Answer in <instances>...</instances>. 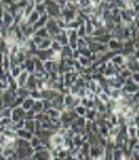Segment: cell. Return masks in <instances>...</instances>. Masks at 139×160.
<instances>
[{
    "mask_svg": "<svg viewBox=\"0 0 139 160\" xmlns=\"http://www.w3.org/2000/svg\"><path fill=\"white\" fill-rule=\"evenodd\" d=\"M0 90H2V82H0Z\"/></svg>",
    "mask_w": 139,
    "mask_h": 160,
    "instance_id": "obj_53",
    "label": "cell"
},
{
    "mask_svg": "<svg viewBox=\"0 0 139 160\" xmlns=\"http://www.w3.org/2000/svg\"><path fill=\"white\" fill-rule=\"evenodd\" d=\"M51 41H53V38L51 37H48V38H44L41 43L37 46V50H47L50 49V46H51Z\"/></svg>",
    "mask_w": 139,
    "mask_h": 160,
    "instance_id": "obj_21",
    "label": "cell"
},
{
    "mask_svg": "<svg viewBox=\"0 0 139 160\" xmlns=\"http://www.w3.org/2000/svg\"><path fill=\"white\" fill-rule=\"evenodd\" d=\"M15 98H16V92H12V91H9V90H5V91L2 92V102H3V106L5 107L12 109Z\"/></svg>",
    "mask_w": 139,
    "mask_h": 160,
    "instance_id": "obj_2",
    "label": "cell"
},
{
    "mask_svg": "<svg viewBox=\"0 0 139 160\" xmlns=\"http://www.w3.org/2000/svg\"><path fill=\"white\" fill-rule=\"evenodd\" d=\"M78 62H79V65H81L82 68H88V66H91V60H89V58H84V56H79Z\"/></svg>",
    "mask_w": 139,
    "mask_h": 160,
    "instance_id": "obj_36",
    "label": "cell"
},
{
    "mask_svg": "<svg viewBox=\"0 0 139 160\" xmlns=\"http://www.w3.org/2000/svg\"><path fill=\"white\" fill-rule=\"evenodd\" d=\"M34 6H35V3H34V0H29L28 5H26V8L24 9V19H26L29 15L34 12Z\"/></svg>",
    "mask_w": 139,
    "mask_h": 160,
    "instance_id": "obj_24",
    "label": "cell"
},
{
    "mask_svg": "<svg viewBox=\"0 0 139 160\" xmlns=\"http://www.w3.org/2000/svg\"><path fill=\"white\" fill-rule=\"evenodd\" d=\"M34 103H35V100H32V98H31V97H28V98H25L24 102H22V104H21V107H22V109H24L25 112H28V110H31V109H32Z\"/></svg>",
    "mask_w": 139,
    "mask_h": 160,
    "instance_id": "obj_23",
    "label": "cell"
},
{
    "mask_svg": "<svg viewBox=\"0 0 139 160\" xmlns=\"http://www.w3.org/2000/svg\"><path fill=\"white\" fill-rule=\"evenodd\" d=\"M108 62H110L114 68H122V66L126 65V58L119 53V54H116L114 58H111V60H108Z\"/></svg>",
    "mask_w": 139,
    "mask_h": 160,
    "instance_id": "obj_10",
    "label": "cell"
},
{
    "mask_svg": "<svg viewBox=\"0 0 139 160\" xmlns=\"http://www.w3.org/2000/svg\"><path fill=\"white\" fill-rule=\"evenodd\" d=\"M25 88L29 90V92L34 91V90H37V79H35V77H34L32 73L29 75L28 81H26V84H25Z\"/></svg>",
    "mask_w": 139,
    "mask_h": 160,
    "instance_id": "obj_19",
    "label": "cell"
},
{
    "mask_svg": "<svg viewBox=\"0 0 139 160\" xmlns=\"http://www.w3.org/2000/svg\"><path fill=\"white\" fill-rule=\"evenodd\" d=\"M73 110H75V113H76L78 116H81V118H84V116H85V113H86V109L84 106H81V104H79V106H76Z\"/></svg>",
    "mask_w": 139,
    "mask_h": 160,
    "instance_id": "obj_40",
    "label": "cell"
},
{
    "mask_svg": "<svg viewBox=\"0 0 139 160\" xmlns=\"http://www.w3.org/2000/svg\"><path fill=\"white\" fill-rule=\"evenodd\" d=\"M44 28L47 29V32H48V37H51V38H54L56 35L62 31V29H59V27H57V22H56V19H50L48 18V21H47V24H46V27Z\"/></svg>",
    "mask_w": 139,
    "mask_h": 160,
    "instance_id": "obj_3",
    "label": "cell"
},
{
    "mask_svg": "<svg viewBox=\"0 0 139 160\" xmlns=\"http://www.w3.org/2000/svg\"><path fill=\"white\" fill-rule=\"evenodd\" d=\"M24 115H25V110L22 107H12V113H10V121L16 123L24 119Z\"/></svg>",
    "mask_w": 139,
    "mask_h": 160,
    "instance_id": "obj_7",
    "label": "cell"
},
{
    "mask_svg": "<svg viewBox=\"0 0 139 160\" xmlns=\"http://www.w3.org/2000/svg\"><path fill=\"white\" fill-rule=\"evenodd\" d=\"M54 52L51 49H47V50H37L35 53V58L41 60V62H47V60H53L54 59Z\"/></svg>",
    "mask_w": 139,
    "mask_h": 160,
    "instance_id": "obj_4",
    "label": "cell"
},
{
    "mask_svg": "<svg viewBox=\"0 0 139 160\" xmlns=\"http://www.w3.org/2000/svg\"><path fill=\"white\" fill-rule=\"evenodd\" d=\"M24 129L34 134V131H35V121H24Z\"/></svg>",
    "mask_w": 139,
    "mask_h": 160,
    "instance_id": "obj_31",
    "label": "cell"
},
{
    "mask_svg": "<svg viewBox=\"0 0 139 160\" xmlns=\"http://www.w3.org/2000/svg\"><path fill=\"white\" fill-rule=\"evenodd\" d=\"M43 102V107H44V112L47 110V109H50L51 107V102L50 100H41Z\"/></svg>",
    "mask_w": 139,
    "mask_h": 160,
    "instance_id": "obj_50",
    "label": "cell"
},
{
    "mask_svg": "<svg viewBox=\"0 0 139 160\" xmlns=\"http://www.w3.org/2000/svg\"><path fill=\"white\" fill-rule=\"evenodd\" d=\"M15 154V148L13 147H3V150H2V156L5 157V159H7V157H10V156Z\"/></svg>",
    "mask_w": 139,
    "mask_h": 160,
    "instance_id": "obj_34",
    "label": "cell"
},
{
    "mask_svg": "<svg viewBox=\"0 0 139 160\" xmlns=\"http://www.w3.org/2000/svg\"><path fill=\"white\" fill-rule=\"evenodd\" d=\"M123 43H125V41H119V40L110 38V41L107 43V50L120 53V52H122V49H123Z\"/></svg>",
    "mask_w": 139,
    "mask_h": 160,
    "instance_id": "obj_8",
    "label": "cell"
},
{
    "mask_svg": "<svg viewBox=\"0 0 139 160\" xmlns=\"http://www.w3.org/2000/svg\"><path fill=\"white\" fill-rule=\"evenodd\" d=\"M2 24L5 25L6 28L12 27V25H13V16H12L9 12H5V13H3V16H2Z\"/></svg>",
    "mask_w": 139,
    "mask_h": 160,
    "instance_id": "obj_18",
    "label": "cell"
},
{
    "mask_svg": "<svg viewBox=\"0 0 139 160\" xmlns=\"http://www.w3.org/2000/svg\"><path fill=\"white\" fill-rule=\"evenodd\" d=\"M34 3H35L34 10H35L40 16H41V15H46V3H44L43 0H37V2H34Z\"/></svg>",
    "mask_w": 139,
    "mask_h": 160,
    "instance_id": "obj_17",
    "label": "cell"
},
{
    "mask_svg": "<svg viewBox=\"0 0 139 160\" xmlns=\"http://www.w3.org/2000/svg\"><path fill=\"white\" fill-rule=\"evenodd\" d=\"M7 79V72H5V69L0 66V82H6Z\"/></svg>",
    "mask_w": 139,
    "mask_h": 160,
    "instance_id": "obj_47",
    "label": "cell"
},
{
    "mask_svg": "<svg viewBox=\"0 0 139 160\" xmlns=\"http://www.w3.org/2000/svg\"><path fill=\"white\" fill-rule=\"evenodd\" d=\"M46 113H47V116L50 118V119H59V116H60V112L56 110V109H53V107L47 109V110H46Z\"/></svg>",
    "mask_w": 139,
    "mask_h": 160,
    "instance_id": "obj_30",
    "label": "cell"
},
{
    "mask_svg": "<svg viewBox=\"0 0 139 160\" xmlns=\"http://www.w3.org/2000/svg\"><path fill=\"white\" fill-rule=\"evenodd\" d=\"M59 92L54 91V90H50V88H44V90H41V100H53L56 96H57Z\"/></svg>",
    "mask_w": 139,
    "mask_h": 160,
    "instance_id": "obj_12",
    "label": "cell"
},
{
    "mask_svg": "<svg viewBox=\"0 0 139 160\" xmlns=\"http://www.w3.org/2000/svg\"><path fill=\"white\" fill-rule=\"evenodd\" d=\"M34 35L40 37L41 40L48 38V32H47V29H46V28H41V29H38V31H35V34H34Z\"/></svg>",
    "mask_w": 139,
    "mask_h": 160,
    "instance_id": "obj_39",
    "label": "cell"
},
{
    "mask_svg": "<svg viewBox=\"0 0 139 160\" xmlns=\"http://www.w3.org/2000/svg\"><path fill=\"white\" fill-rule=\"evenodd\" d=\"M10 113H12V109L3 107V109L0 110V119H2V118H10Z\"/></svg>",
    "mask_w": 139,
    "mask_h": 160,
    "instance_id": "obj_45",
    "label": "cell"
},
{
    "mask_svg": "<svg viewBox=\"0 0 139 160\" xmlns=\"http://www.w3.org/2000/svg\"><path fill=\"white\" fill-rule=\"evenodd\" d=\"M63 160H70V156H67L66 159H63Z\"/></svg>",
    "mask_w": 139,
    "mask_h": 160,
    "instance_id": "obj_52",
    "label": "cell"
},
{
    "mask_svg": "<svg viewBox=\"0 0 139 160\" xmlns=\"http://www.w3.org/2000/svg\"><path fill=\"white\" fill-rule=\"evenodd\" d=\"M34 119H35V113H34L32 110L25 112V115H24V121H34Z\"/></svg>",
    "mask_w": 139,
    "mask_h": 160,
    "instance_id": "obj_46",
    "label": "cell"
},
{
    "mask_svg": "<svg viewBox=\"0 0 139 160\" xmlns=\"http://www.w3.org/2000/svg\"><path fill=\"white\" fill-rule=\"evenodd\" d=\"M34 121H37V122H40V123H43V122L50 121V118L47 116V113H46V112H41V113H35V119H34Z\"/></svg>",
    "mask_w": 139,
    "mask_h": 160,
    "instance_id": "obj_28",
    "label": "cell"
},
{
    "mask_svg": "<svg viewBox=\"0 0 139 160\" xmlns=\"http://www.w3.org/2000/svg\"><path fill=\"white\" fill-rule=\"evenodd\" d=\"M46 3V15L50 19H57L60 18V8L57 6L56 2L50 0V2H44Z\"/></svg>",
    "mask_w": 139,
    "mask_h": 160,
    "instance_id": "obj_1",
    "label": "cell"
},
{
    "mask_svg": "<svg viewBox=\"0 0 139 160\" xmlns=\"http://www.w3.org/2000/svg\"><path fill=\"white\" fill-rule=\"evenodd\" d=\"M88 157L91 160L103 159L104 157V148L100 146H91L89 147V151H88Z\"/></svg>",
    "mask_w": 139,
    "mask_h": 160,
    "instance_id": "obj_5",
    "label": "cell"
},
{
    "mask_svg": "<svg viewBox=\"0 0 139 160\" xmlns=\"http://www.w3.org/2000/svg\"><path fill=\"white\" fill-rule=\"evenodd\" d=\"M81 106H84L88 110V109H94V100H89L86 97H82L81 98Z\"/></svg>",
    "mask_w": 139,
    "mask_h": 160,
    "instance_id": "obj_29",
    "label": "cell"
},
{
    "mask_svg": "<svg viewBox=\"0 0 139 160\" xmlns=\"http://www.w3.org/2000/svg\"><path fill=\"white\" fill-rule=\"evenodd\" d=\"M21 72H22V71H21L19 66H10V69H9V75L12 78H15V79L18 78V75H19Z\"/></svg>",
    "mask_w": 139,
    "mask_h": 160,
    "instance_id": "obj_37",
    "label": "cell"
},
{
    "mask_svg": "<svg viewBox=\"0 0 139 160\" xmlns=\"http://www.w3.org/2000/svg\"><path fill=\"white\" fill-rule=\"evenodd\" d=\"M108 97H110V100H114V102H117V100L122 97V90H110Z\"/></svg>",
    "mask_w": 139,
    "mask_h": 160,
    "instance_id": "obj_32",
    "label": "cell"
},
{
    "mask_svg": "<svg viewBox=\"0 0 139 160\" xmlns=\"http://www.w3.org/2000/svg\"><path fill=\"white\" fill-rule=\"evenodd\" d=\"M95 160H103V159H95Z\"/></svg>",
    "mask_w": 139,
    "mask_h": 160,
    "instance_id": "obj_54",
    "label": "cell"
},
{
    "mask_svg": "<svg viewBox=\"0 0 139 160\" xmlns=\"http://www.w3.org/2000/svg\"><path fill=\"white\" fill-rule=\"evenodd\" d=\"M0 160H6V159H5V157H3L2 154H0Z\"/></svg>",
    "mask_w": 139,
    "mask_h": 160,
    "instance_id": "obj_51",
    "label": "cell"
},
{
    "mask_svg": "<svg viewBox=\"0 0 139 160\" xmlns=\"http://www.w3.org/2000/svg\"><path fill=\"white\" fill-rule=\"evenodd\" d=\"M85 97H86V98H89V100H94V98H95L97 96L94 94V92L89 91V90H85Z\"/></svg>",
    "mask_w": 139,
    "mask_h": 160,
    "instance_id": "obj_49",
    "label": "cell"
},
{
    "mask_svg": "<svg viewBox=\"0 0 139 160\" xmlns=\"http://www.w3.org/2000/svg\"><path fill=\"white\" fill-rule=\"evenodd\" d=\"M79 54H81V56H84V58H89L92 53L88 50V47H86V49H84V50H79Z\"/></svg>",
    "mask_w": 139,
    "mask_h": 160,
    "instance_id": "obj_48",
    "label": "cell"
},
{
    "mask_svg": "<svg viewBox=\"0 0 139 160\" xmlns=\"http://www.w3.org/2000/svg\"><path fill=\"white\" fill-rule=\"evenodd\" d=\"M54 41H57V43H60V46L62 47H65V46H67V43H69V40H67V34H66V29H62L60 32H59L56 37H54Z\"/></svg>",
    "mask_w": 139,
    "mask_h": 160,
    "instance_id": "obj_13",
    "label": "cell"
},
{
    "mask_svg": "<svg viewBox=\"0 0 139 160\" xmlns=\"http://www.w3.org/2000/svg\"><path fill=\"white\" fill-rule=\"evenodd\" d=\"M31 73H28L26 71H22V72L18 75V78H16V84H18V87H25V84H26V81H28V78Z\"/></svg>",
    "mask_w": 139,
    "mask_h": 160,
    "instance_id": "obj_15",
    "label": "cell"
},
{
    "mask_svg": "<svg viewBox=\"0 0 139 160\" xmlns=\"http://www.w3.org/2000/svg\"><path fill=\"white\" fill-rule=\"evenodd\" d=\"M138 88L139 85L136 82H133L132 79H126L125 81V85L122 88V92H125V94H135V92H138Z\"/></svg>",
    "mask_w": 139,
    "mask_h": 160,
    "instance_id": "obj_6",
    "label": "cell"
},
{
    "mask_svg": "<svg viewBox=\"0 0 139 160\" xmlns=\"http://www.w3.org/2000/svg\"><path fill=\"white\" fill-rule=\"evenodd\" d=\"M31 110L34 112V113H41V112H44V107H43V102L41 100H37V102L34 103V106Z\"/></svg>",
    "mask_w": 139,
    "mask_h": 160,
    "instance_id": "obj_33",
    "label": "cell"
},
{
    "mask_svg": "<svg viewBox=\"0 0 139 160\" xmlns=\"http://www.w3.org/2000/svg\"><path fill=\"white\" fill-rule=\"evenodd\" d=\"M0 44H2V40H0Z\"/></svg>",
    "mask_w": 139,
    "mask_h": 160,
    "instance_id": "obj_55",
    "label": "cell"
},
{
    "mask_svg": "<svg viewBox=\"0 0 139 160\" xmlns=\"http://www.w3.org/2000/svg\"><path fill=\"white\" fill-rule=\"evenodd\" d=\"M16 137L18 138H21V140H25V141H31V138L34 137V134L32 132H29V131H26V129H18L16 131Z\"/></svg>",
    "mask_w": 139,
    "mask_h": 160,
    "instance_id": "obj_16",
    "label": "cell"
},
{
    "mask_svg": "<svg viewBox=\"0 0 139 160\" xmlns=\"http://www.w3.org/2000/svg\"><path fill=\"white\" fill-rule=\"evenodd\" d=\"M66 9L72 10V12H78L79 10V2H66Z\"/></svg>",
    "mask_w": 139,
    "mask_h": 160,
    "instance_id": "obj_35",
    "label": "cell"
},
{
    "mask_svg": "<svg viewBox=\"0 0 139 160\" xmlns=\"http://www.w3.org/2000/svg\"><path fill=\"white\" fill-rule=\"evenodd\" d=\"M97 115H98V113H97L95 109H88L84 118H85V121H88V122H94L97 119Z\"/></svg>",
    "mask_w": 139,
    "mask_h": 160,
    "instance_id": "obj_22",
    "label": "cell"
},
{
    "mask_svg": "<svg viewBox=\"0 0 139 160\" xmlns=\"http://www.w3.org/2000/svg\"><path fill=\"white\" fill-rule=\"evenodd\" d=\"M50 49L53 50L54 53H60V50H62V46H60V43H57V41H51V46H50Z\"/></svg>",
    "mask_w": 139,
    "mask_h": 160,
    "instance_id": "obj_44",
    "label": "cell"
},
{
    "mask_svg": "<svg viewBox=\"0 0 139 160\" xmlns=\"http://www.w3.org/2000/svg\"><path fill=\"white\" fill-rule=\"evenodd\" d=\"M16 97L28 98L29 97V90H26L25 87H19L18 90H16Z\"/></svg>",
    "mask_w": 139,
    "mask_h": 160,
    "instance_id": "obj_26",
    "label": "cell"
},
{
    "mask_svg": "<svg viewBox=\"0 0 139 160\" xmlns=\"http://www.w3.org/2000/svg\"><path fill=\"white\" fill-rule=\"evenodd\" d=\"M29 97L32 98V100H41V91L40 90H34V91H31L29 92Z\"/></svg>",
    "mask_w": 139,
    "mask_h": 160,
    "instance_id": "obj_43",
    "label": "cell"
},
{
    "mask_svg": "<svg viewBox=\"0 0 139 160\" xmlns=\"http://www.w3.org/2000/svg\"><path fill=\"white\" fill-rule=\"evenodd\" d=\"M47 21H48V16H47V15H41V16L38 18V21H37V22L32 25L34 31H38V29L44 28V27H46V24H47Z\"/></svg>",
    "mask_w": 139,
    "mask_h": 160,
    "instance_id": "obj_14",
    "label": "cell"
},
{
    "mask_svg": "<svg viewBox=\"0 0 139 160\" xmlns=\"http://www.w3.org/2000/svg\"><path fill=\"white\" fill-rule=\"evenodd\" d=\"M76 46H78V50H84V49H86V47H88V43H86L85 38H78Z\"/></svg>",
    "mask_w": 139,
    "mask_h": 160,
    "instance_id": "obj_41",
    "label": "cell"
},
{
    "mask_svg": "<svg viewBox=\"0 0 139 160\" xmlns=\"http://www.w3.org/2000/svg\"><path fill=\"white\" fill-rule=\"evenodd\" d=\"M38 18H40V15L37 13L35 10H34L32 13L29 15V16H28V18H26V19H25V21H26V24H28V25H31V27H32V25L35 24L37 21H38Z\"/></svg>",
    "mask_w": 139,
    "mask_h": 160,
    "instance_id": "obj_27",
    "label": "cell"
},
{
    "mask_svg": "<svg viewBox=\"0 0 139 160\" xmlns=\"http://www.w3.org/2000/svg\"><path fill=\"white\" fill-rule=\"evenodd\" d=\"M29 146H31V147L34 148V150H35V148H37L38 146H41V140H40L38 137L34 135L32 138H31V141H29Z\"/></svg>",
    "mask_w": 139,
    "mask_h": 160,
    "instance_id": "obj_38",
    "label": "cell"
},
{
    "mask_svg": "<svg viewBox=\"0 0 139 160\" xmlns=\"http://www.w3.org/2000/svg\"><path fill=\"white\" fill-rule=\"evenodd\" d=\"M3 135L6 137V140H9V141H15L18 137H16V131H13V129H10L9 126H6L5 129H3V132H2Z\"/></svg>",
    "mask_w": 139,
    "mask_h": 160,
    "instance_id": "obj_20",
    "label": "cell"
},
{
    "mask_svg": "<svg viewBox=\"0 0 139 160\" xmlns=\"http://www.w3.org/2000/svg\"><path fill=\"white\" fill-rule=\"evenodd\" d=\"M126 132L129 138H138V126H126Z\"/></svg>",
    "mask_w": 139,
    "mask_h": 160,
    "instance_id": "obj_25",
    "label": "cell"
},
{
    "mask_svg": "<svg viewBox=\"0 0 139 160\" xmlns=\"http://www.w3.org/2000/svg\"><path fill=\"white\" fill-rule=\"evenodd\" d=\"M76 35H78V38H85L86 34H85V27L84 25H79L76 29Z\"/></svg>",
    "mask_w": 139,
    "mask_h": 160,
    "instance_id": "obj_42",
    "label": "cell"
},
{
    "mask_svg": "<svg viewBox=\"0 0 139 160\" xmlns=\"http://www.w3.org/2000/svg\"><path fill=\"white\" fill-rule=\"evenodd\" d=\"M32 160H51V156H50V151L48 150H41V151H34Z\"/></svg>",
    "mask_w": 139,
    "mask_h": 160,
    "instance_id": "obj_11",
    "label": "cell"
},
{
    "mask_svg": "<svg viewBox=\"0 0 139 160\" xmlns=\"http://www.w3.org/2000/svg\"><path fill=\"white\" fill-rule=\"evenodd\" d=\"M75 15H76V12H72V10L65 8V9L60 10V19H63L66 24H69V22L75 21Z\"/></svg>",
    "mask_w": 139,
    "mask_h": 160,
    "instance_id": "obj_9",
    "label": "cell"
}]
</instances>
